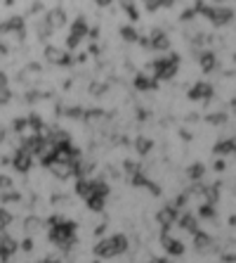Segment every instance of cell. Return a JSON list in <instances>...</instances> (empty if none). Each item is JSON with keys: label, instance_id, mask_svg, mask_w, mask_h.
Returning a JSON list of instances; mask_svg holds the SVG:
<instances>
[{"label": "cell", "instance_id": "obj_1", "mask_svg": "<svg viewBox=\"0 0 236 263\" xmlns=\"http://www.w3.org/2000/svg\"><path fill=\"white\" fill-rule=\"evenodd\" d=\"M50 239L61 249H69L76 242V223L64 218H52L50 220Z\"/></svg>", "mask_w": 236, "mask_h": 263}, {"label": "cell", "instance_id": "obj_2", "mask_svg": "<svg viewBox=\"0 0 236 263\" xmlns=\"http://www.w3.org/2000/svg\"><path fill=\"white\" fill-rule=\"evenodd\" d=\"M127 251V237L125 235H114V237H106L102 239L97 247H95V254L99 258H114V256H121Z\"/></svg>", "mask_w": 236, "mask_h": 263}, {"label": "cell", "instance_id": "obj_3", "mask_svg": "<svg viewBox=\"0 0 236 263\" xmlns=\"http://www.w3.org/2000/svg\"><path fill=\"white\" fill-rule=\"evenodd\" d=\"M177 67H180V57L177 55H165V57H158L154 62V79L161 81V79H173L177 73Z\"/></svg>", "mask_w": 236, "mask_h": 263}, {"label": "cell", "instance_id": "obj_4", "mask_svg": "<svg viewBox=\"0 0 236 263\" xmlns=\"http://www.w3.org/2000/svg\"><path fill=\"white\" fill-rule=\"evenodd\" d=\"M196 12H203L215 26H224L234 19V12H231L229 7H206L199 3V5H196Z\"/></svg>", "mask_w": 236, "mask_h": 263}, {"label": "cell", "instance_id": "obj_5", "mask_svg": "<svg viewBox=\"0 0 236 263\" xmlns=\"http://www.w3.org/2000/svg\"><path fill=\"white\" fill-rule=\"evenodd\" d=\"M85 36H88V22H85L83 17H78L76 22H73L71 33H69V38H67V48H69V50L78 48V45L83 43Z\"/></svg>", "mask_w": 236, "mask_h": 263}, {"label": "cell", "instance_id": "obj_6", "mask_svg": "<svg viewBox=\"0 0 236 263\" xmlns=\"http://www.w3.org/2000/svg\"><path fill=\"white\" fill-rule=\"evenodd\" d=\"M161 245H163V249L168 251L170 256H182V254H184V245H182L177 237H173L168 230L161 233Z\"/></svg>", "mask_w": 236, "mask_h": 263}, {"label": "cell", "instance_id": "obj_7", "mask_svg": "<svg viewBox=\"0 0 236 263\" xmlns=\"http://www.w3.org/2000/svg\"><path fill=\"white\" fill-rule=\"evenodd\" d=\"M175 223H177V209L173 206V204L158 211V226L163 228V230H168V228L175 226Z\"/></svg>", "mask_w": 236, "mask_h": 263}, {"label": "cell", "instance_id": "obj_8", "mask_svg": "<svg viewBox=\"0 0 236 263\" xmlns=\"http://www.w3.org/2000/svg\"><path fill=\"white\" fill-rule=\"evenodd\" d=\"M194 249L201 254H210V251H215V242L206 233H194Z\"/></svg>", "mask_w": 236, "mask_h": 263}, {"label": "cell", "instance_id": "obj_9", "mask_svg": "<svg viewBox=\"0 0 236 263\" xmlns=\"http://www.w3.org/2000/svg\"><path fill=\"white\" fill-rule=\"evenodd\" d=\"M64 24H67V12H64V10H52V12L45 17V26H48L50 31L61 29Z\"/></svg>", "mask_w": 236, "mask_h": 263}, {"label": "cell", "instance_id": "obj_10", "mask_svg": "<svg viewBox=\"0 0 236 263\" xmlns=\"http://www.w3.org/2000/svg\"><path fill=\"white\" fill-rule=\"evenodd\" d=\"M212 92H215V88H212L210 83H196V86L189 90V98L191 100H210Z\"/></svg>", "mask_w": 236, "mask_h": 263}, {"label": "cell", "instance_id": "obj_11", "mask_svg": "<svg viewBox=\"0 0 236 263\" xmlns=\"http://www.w3.org/2000/svg\"><path fill=\"white\" fill-rule=\"evenodd\" d=\"M45 60L52 62V64H69V62H71V57H69V52H64V50L48 48V50H45Z\"/></svg>", "mask_w": 236, "mask_h": 263}, {"label": "cell", "instance_id": "obj_12", "mask_svg": "<svg viewBox=\"0 0 236 263\" xmlns=\"http://www.w3.org/2000/svg\"><path fill=\"white\" fill-rule=\"evenodd\" d=\"M12 164H14V168H17V171H29V168H31V154L24 152V149H17Z\"/></svg>", "mask_w": 236, "mask_h": 263}, {"label": "cell", "instance_id": "obj_13", "mask_svg": "<svg viewBox=\"0 0 236 263\" xmlns=\"http://www.w3.org/2000/svg\"><path fill=\"white\" fill-rule=\"evenodd\" d=\"M149 48H154V50H168L170 48V41H168V36H165L163 31H154V36H152V41H149Z\"/></svg>", "mask_w": 236, "mask_h": 263}, {"label": "cell", "instance_id": "obj_14", "mask_svg": "<svg viewBox=\"0 0 236 263\" xmlns=\"http://www.w3.org/2000/svg\"><path fill=\"white\" fill-rule=\"evenodd\" d=\"M199 64L203 71H212V69L218 67V57H215V52H201L199 55Z\"/></svg>", "mask_w": 236, "mask_h": 263}, {"label": "cell", "instance_id": "obj_15", "mask_svg": "<svg viewBox=\"0 0 236 263\" xmlns=\"http://www.w3.org/2000/svg\"><path fill=\"white\" fill-rule=\"evenodd\" d=\"M215 154H236V138H227V140L218 142Z\"/></svg>", "mask_w": 236, "mask_h": 263}, {"label": "cell", "instance_id": "obj_16", "mask_svg": "<svg viewBox=\"0 0 236 263\" xmlns=\"http://www.w3.org/2000/svg\"><path fill=\"white\" fill-rule=\"evenodd\" d=\"M12 98V92H10V81H7V73L0 71V104L10 102Z\"/></svg>", "mask_w": 236, "mask_h": 263}, {"label": "cell", "instance_id": "obj_17", "mask_svg": "<svg viewBox=\"0 0 236 263\" xmlns=\"http://www.w3.org/2000/svg\"><path fill=\"white\" fill-rule=\"evenodd\" d=\"M135 88H137L139 92L152 90V88H156V79H146L144 73H139L137 79H135Z\"/></svg>", "mask_w": 236, "mask_h": 263}, {"label": "cell", "instance_id": "obj_18", "mask_svg": "<svg viewBox=\"0 0 236 263\" xmlns=\"http://www.w3.org/2000/svg\"><path fill=\"white\" fill-rule=\"evenodd\" d=\"M38 230H40V220H38V218H29V220L24 223V233H26V237L36 235Z\"/></svg>", "mask_w": 236, "mask_h": 263}, {"label": "cell", "instance_id": "obj_19", "mask_svg": "<svg viewBox=\"0 0 236 263\" xmlns=\"http://www.w3.org/2000/svg\"><path fill=\"white\" fill-rule=\"evenodd\" d=\"M199 216H203V218H215V206H212V204L199 206Z\"/></svg>", "mask_w": 236, "mask_h": 263}, {"label": "cell", "instance_id": "obj_20", "mask_svg": "<svg viewBox=\"0 0 236 263\" xmlns=\"http://www.w3.org/2000/svg\"><path fill=\"white\" fill-rule=\"evenodd\" d=\"M201 176H203V164L189 166V178H191V180H199Z\"/></svg>", "mask_w": 236, "mask_h": 263}, {"label": "cell", "instance_id": "obj_21", "mask_svg": "<svg viewBox=\"0 0 236 263\" xmlns=\"http://www.w3.org/2000/svg\"><path fill=\"white\" fill-rule=\"evenodd\" d=\"M149 149H152V142H149V140H144V138H139V140H137V152L146 154V152H149Z\"/></svg>", "mask_w": 236, "mask_h": 263}, {"label": "cell", "instance_id": "obj_22", "mask_svg": "<svg viewBox=\"0 0 236 263\" xmlns=\"http://www.w3.org/2000/svg\"><path fill=\"white\" fill-rule=\"evenodd\" d=\"M12 190V180L5 176H0V192H10Z\"/></svg>", "mask_w": 236, "mask_h": 263}, {"label": "cell", "instance_id": "obj_23", "mask_svg": "<svg viewBox=\"0 0 236 263\" xmlns=\"http://www.w3.org/2000/svg\"><path fill=\"white\" fill-rule=\"evenodd\" d=\"M121 33H123V38L125 41H137V33H135L130 26H125V29H121Z\"/></svg>", "mask_w": 236, "mask_h": 263}, {"label": "cell", "instance_id": "obj_24", "mask_svg": "<svg viewBox=\"0 0 236 263\" xmlns=\"http://www.w3.org/2000/svg\"><path fill=\"white\" fill-rule=\"evenodd\" d=\"M95 3H97V5H102V7H106V5H111L114 0H95Z\"/></svg>", "mask_w": 236, "mask_h": 263}, {"label": "cell", "instance_id": "obj_25", "mask_svg": "<svg viewBox=\"0 0 236 263\" xmlns=\"http://www.w3.org/2000/svg\"><path fill=\"white\" fill-rule=\"evenodd\" d=\"M90 263H102V261H90Z\"/></svg>", "mask_w": 236, "mask_h": 263}, {"label": "cell", "instance_id": "obj_26", "mask_svg": "<svg viewBox=\"0 0 236 263\" xmlns=\"http://www.w3.org/2000/svg\"><path fill=\"white\" fill-rule=\"evenodd\" d=\"M218 3H222V0H218Z\"/></svg>", "mask_w": 236, "mask_h": 263}]
</instances>
